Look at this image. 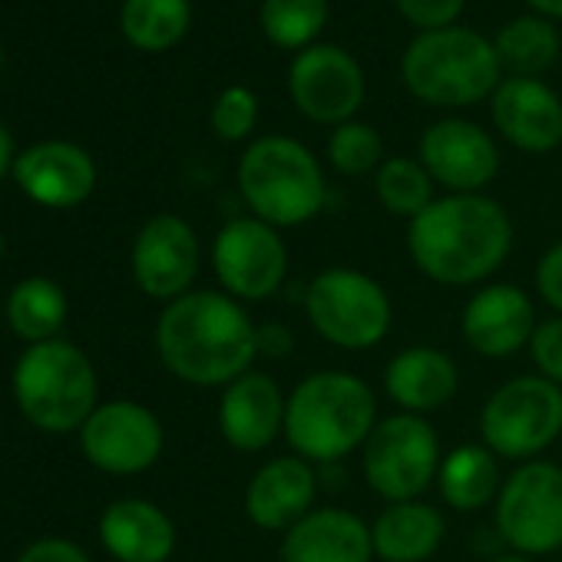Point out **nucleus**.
<instances>
[{
	"instance_id": "nucleus-1",
	"label": "nucleus",
	"mask_w": 562,
	"mask_h": 562,
	"mask_svg": "<svg viewBox=\"0 0 562 562\" xmlns=\"http://www.w3.org/2000/svg\"><path fill=\"white\" fill-rule=\"evenodd\" d=\"M407 251L417 271L447 289H473L493 278L513 251V218L476 195H440L407 225Z\"/></svg>"
},
{
	"instance_id": "nucleus-2",
	"label": "nucleus",
	"mask_w": 562,
	"mask_h": 562,
	"mask_svg": "<svg viewBox=\"0 0 562 562\" xmlns=\"http://www.w3.org/2000/svg\"><path fill=\"white\" fill-rule=\"evenodd\" d=\"M156 351L172 378L192 387H228L258 358V328L225 292H189L156 322Z\"/></svg>"
},
{
	"instance_id": "nucleus-3",
	"label": "nucleus",
	"mask_w": 562,
	"mask_h": 562,
	"mask_svg": "<svg viewBox=\"0 0 562 562\" xmlns=\"http://www.w3.org/2000/svg\"><path fill=\"white\" fill-rule=\"evenodd\" d=\"M378 427L371 384L348 371H315L295 384L285 411V440L308 463H341Z\"/></svg>"
},
{
	"instance_id": "nucleus-4",
	"label": "nucleus",
	"mask_w": 562,
	"mask_h": 562,
	"mask_svg": "<svg viewBox=\"0 0 562 562\" xmlns=\"http://www.w3.org/2000/svg\"><path fill=\"white\" fill-rule=\"evenodd\" d=\"M238 192L248 212L278 232L308 225L328 202L318 156L292 136H261L241 153Z\"/></svg>"
},
{
	"instance_id": "nucleus-5",
	"label": "nucleus",
	"mask_w": 562,
	"mask_h": 562,
	"mask_svg": "<svg viewBox=\"0 0 562 562\" xmlns=\"http://www.w3.org/2000/svg\"><path fill=\"white\" fill-rule=\"evenodd\" d=\"M401 80L427 106L463 110L490 100L503 80L493 41L470 27L417 34L401 57Z\"/></svg>"
},
{
	"instance_id": "nucleus-6",
	"label": "nucleus",
	"mask_w": 562,
	"mask_h": 562,
	"mask_svg": "<svg viewBox=\"0 0 562 562\" xmlns=\"http://www.w3.org/2000/svg\"><path fill=\"white\" fill-rule=\"evenodd\" d=\"M100 381L90 358L70 341L31 345L14 368V397L21 414L47 430L70 434L80 430L97 404Z\"/></svg>"
},
{
	"instance_id": "nucleus-7",
	"label": "nucleus",
	"mask_w": 562,
	"mask_h": 562,
	"mask_svg": "<svg viewBox=\"0 0 562 562\" xmlns=\"http://www.w3.org/2000/svg\"><path fill=\"white\" fill-rule=\"evenodd\" d=\"M305 315L322 341L341 351H371L387 338L394 305L381 281L358 268L335 265L308 285Z\"/></svg>"
},
{
	"instance_id": "nucleus-8",
	"label": "nucleus",
	"mask_w": 562,
	"mask_h": 562,
	"mask_svg": "<svg viewBox=\"0 0 562 562\" xmlns=\"http://www.w3.org/2000/svg\"><path fill=\"white\" fill-rule=\"evenodd\" d=\"M562 434V387L539 374L499 384L480 411V443L499 460H539Z\"/></svg>"
},
{
	"instance_id": "nucleus-9",
	"label": "nucleus",
	"mask_w": 562,
	"mask_h": 562,
	"mask_svg": "<svg viewBox=\"0 0 562 562\" xmlns=\"http://www.w3.org/2000/svg\"><path fill=\"white\" fill-rule=\"evenodd\" d=\"M440 437L417 414H394L378 420L361 447V473L371 493L387 503L424 499L440 473Z\"/></svg>"
},
{
	"instance_id": "nucleus-10",
	"label": "nucleus",
	"mask_w": 562,
	"mask_h": 562,
	"mask_svg": "<svg viewBox=\"0 0 562 562\" xmlns=\"http://www.w3.org/2000/svg\"><path fill=\"white\" fill-rule=\"evenodd\" d=\"M499 539L519 555H549L562 549V467L552 460L519 463L493 503Z\"/></svg>"
},
{
	"instance_id": "nucleus-11",
	"label": "nucleus",
	"mask_w": 562,
	"mask_h": 562,
	"mask_svg": "<svg viewBox=\"0 0 562 562\" xmlns=\"http://www.w3.org/2000/svg\"><path fill=\"white\" fill-rule=\"evenodd\" d=\"M212 268L235 302H265L289 278V245L281 232L255 215L228 218L212 241Z\"/></svg>"
},
{
	"instance_id": "nucleus-12",
	"label": "nucleus",
	"mask_w": 562,
	"mask_h": 562,
	"mask_svg": "<svg viewBox=\"0 0 562 562\" xmlns=\"http://www.w3.org/2000/svg\"><path fill=\"white\" fill-rule=\"evenodd\" d=\"M364 90L368 83L361 64L335 44H315L295 54L289 67V97L312 123H351L364 103Z\"/></svg>"
},
{
	"instance_id": "nucleus-13",
	"label": "nucleus",
	"mask_w": 562,
	"mask_h": 562,
	"mask_svg": "<svg viewBox=\"0 0 562 562\" xmlns=\"http://www.w3.org/2000/svg\"><path fill=\"white\" fill-rule=\"evenodd\" d=\"M162 424L136 401H106L80 427L83 457L113 476H133L149 470L162 457Z\"/></svg>"
},
{
	"instance_id": "nucleus-14",
	"label": "nucleus",
	"mask_w": 562,
	"mask_h": 562,
	"mask_svg": "<svg viewBox=\"0 0 562 562\" xmlns=\"http://www.w3.org/2000/svg\"><path fill=\"white\" fill-rule=\"evenodd\" d=\"M202 248L195 228L172 212L153 215L133 241V278L143 295L176 302L192 292Z\"/></svg>"
},
{
	"instance_id": "nucleus-15",
	"label": "nucleus",
	"mask_w": 562,
	"mask_h": 562,
	"mask_svg": "<svg viewBox=\"0 0 562 562\" xmlns=\"http://www.w3.org/2000/svg\"><path fill=\"white\" fill-rule=\"evenodd\" d=\"M417 159L447 195H476L499 172L496 139L470 120H437L424 130Z\"/></svg>"
},
{
	"instance_id": "nucleus-16",
	"label": "nucleus",
	"mask_w": 562,
	"mask_h": 562,
	"mask_svg": "<svg viewBox=\"0 0 562 562\" xmlns=\"http://www.w3.org/2000/svg\"><path fill=\"white\" fill-rule=\"evenodd\" d=\"M536 328L539 322L529 292L509 281L476 289L460 315V335L467 348L490 361H503L529 348Z\"/></svg>"
},
{
	"instance_id": "nucleus-17",
	"label": "nucleus",
	"mask_w": 562,
	"mask_h": 562,
	"mask_svg": "<svg viewBox=\"0 0 562 562\" xmlns=\"http://www.w3.org/2000/svg\"><path fill=\"white\" fill-rule=\"evenodd\" d=\"M496 133L519 153L546 156L562 143V100L539 77H506L490 97Z\"/></svg>"
},
{
	"instance_id": "nucleus-18",
	"label": "nucleus",
	"mask_w": 562,
	"mask_h": 562,
	"mask_svg": "<svg viewBox=\"0 0 562 562\" xmlns=\"http://www.w3.org/2000/svg\"><path fill=\"white\" fill-rule=\"evenodd\" d=\"M289 394H281L274 378L245 371L218 397V430L238 453H261L285 434Z\"/></svg>"
},
{
	"instance_id": "nucleus-19",
	"label": "nucleus",
	"mask_w": 562,
	"mask_h": 562,
	"mask_svg": "<svg viewBox=\"0 0 562 562\" xmlns=\"http://www.w3.org/2000/svg\"><path fill=\"white\" fill-rule=\"evenodd\" d=\"M318 470L299 453L271 457L245 486V516L265 532H289L302 516L315 509Z\"/></svg>"
},
{
	"instance_id": "nucleus-20",
	"label": "nucleus",
	"mask_w": 562,
	"mask_h": 562,
	"mask_svg": "<svg viewBox=\"0 0 562 562\" xmlns=\"http://www.w3.org/2000/svg\"><path fill=\"white\" fill-rule=\"evenodd\" d=\"M18 186L47 209H74L97 189L93 156L67 139H50L24 149L14 162Z\"/></svg>"
},
{
	"instance_id": "nucleus-21",
	"label": "nucleus",
	"mask_w": 562,
	"mask_h": 562,
	"mask_svg": "<svg viewBox=\"0 0 562 562\" xmlns=\"http://www.w3.org/2000/svg\"><path fill=\"white\" fill-rule=\"evenodd\" d=\"M281 562H374L371 522L341 506H315L281 532Z\"/></svg>"
},
{
	"instance_id": "nucleus-22",
	"label": "nucleus",
	"mask_w": 562,
	"mask_h": 562,
	"mask_svg": "<svg viewBox=\"0 0 562 562\" xmlns=\"http://www.w3.org/2000/svg\"><path fill=\"white\" fill-rule=\"evenodd\" d=\"M384 391L401 407V414L427 417L447 407L460 391V368L457 361L427 345H414L397 351L384 368Z\"/></svg>"
},
{
	"instance_id": "nucleus-23",
	"label": "nucleus",
	"mask_w": 562,
	"mask_h": 562,
	"mask_svg": "<svg viewBox=\"0 0 562 562\" xmlns=\"http://www.w3.org/2000/svg\"><path fill=\"white\" fill-rule=\"evenodd\" d=\"M103 549L116 562H169L176 552V526L162 506L130 496L106 506L100 516Z\"/></svg>"
},
{
	"instance_id": "nucleus-24",
	"label": "nucleus",
	"mask_w": 562,
	"mask_h": 562,
	"mask_svg": "<svg viewBox=\"0 0 562 562\" xmlns=\"http://www.w3.org/2000/svg\"><path fill=\"white\" fill-rule=\"evenodd\" d=\"M371 536L381 562H427L447 536V519L427 499L387 503L371 522Z\"/></svg>"
},
{
	"instance_id": "nucleus-25",
	"label": "nucleus",
	"mask_w": 562,
	"mask_h": 562,
	"mask_svg": "<svg viewBox=\"0 0 562 562\" xmlns=\"http://www.w3.org/2000/svg\"><path fill=\"white\" fill-rule=\"evenodd\" d=\"M503 460L486 443H460L440 460L437 486L450 509L476 513L493 506L503 486Z\"/></svg>"
},
{
	"instance_id": "nucleus-26",
	"label": "nucleus",
	"mask_w": 562,
	"mask_h": 562,
	"mask_svg": "<svg viewBox=\"0 0 562 562\" xmlns=\"http://www.w3.org/2000/svg\"><path fill=\"white\" fill-rule=\"evenodd\" d=\"M493 50L509 77H539L559 60L562 41L552 21L539 14H522L496 31Z\"/></svg>"
},
{
	"instance_id": "nucleus-27",
	"label": "nucleus",
	"mask_w": 562,
	"mask_h": 562,
	"mask_svg": "<svg viewBox=\"0 0 562 562\" xmlns=\"http://www.w3.org/2000/svg\"><path fill=\"white\" fill-rule=\"evenodd\" d=\"M67 295L50 278H27L8 299V325L18 338L31 345L54 341L67 322Z\"/></svg>"
},
{
	"instance_id": "nucleus-28",
	"label": "nucleus",
	"mask_w": 562,
	"mask_h": 562,
	"mask_svg": "<svg viewBox=\"0 0 562 562\" xmlns=\"http://www.w3.org/2000/svg\"><path fill=\"white\" fill-rule=\"evenodd\" d=\"M192 24L189 0H126L120 27L136 50L162 54L176 47Z\"/></svg>"
},
{
	"instance_id": "nucleus-29",
	"label": "nucleus",
	"mask_w": 562,
	"mask_h": 562,
	"mask_svg": "<svg viewBox=\"0 0 562 562\" xmlns=\"http://www.w3.org/2000/svg\"><path fill=\"white\" fill-rule=\"evenodd\" d=\"M261 34L278 50H308L328 24V0H261Z\"/></svg>"
},
{
	"instance_id": "nucleus-30",
	"label": "nucleus",
	"mask_w": 562,
	"mask_h": 562,
	"mask_svg": "<svg viewBox=\"0 0 562 562\" xmlns=\"http://www.w3.org/2000/svg\"><path fill=\"white\" fill-rule=\"evenodd\" d=\"M374 192H378V202L391 215L411 222L437 199V182L430 179V172L424 169L420 159L391 156L374 172Z\"/></svg>"
},
{
	"instance_id": "nucleus-31",
	"label": "nucleus",
	"mask_w": 562,
	"mask_h": 562,
	"mask_svg": "<svg viewBox=\"0 0 562 562\" xmlns=\"http://www.w3.org/2000/svg\"><path fill=\"white\" fill-rule=\"evenodd\" d=\"M328 162L341 176H368L384 162V139L368 123H341L328 136Z\"/></svg>"
},
{
	"instance_id": "nucleus-32",
	"label": "nucleus",
	"mask_w": 562,
	"mask_h": 562,
	"mask_svg": "<svg viewBox=\"0 0 562 562\" xmlns=\"http://www.w3.org/2000/svg\"><path fill=\"white\" fill-rule=\"evenodd\" d=\"M212 133L225 143H241L258 126V97L248 87H225L212 103Z\"/></svg>"
},
{
	"instance_id": "nucleus-33",
	"label": "nucleus",
	"mask_w": 562,
	"mask_h": 562,
	"mask_svg": "<svg viewBox=\"0 0 562 562\" xmlns=\"http://www.w3.org/2000/svg\"><path fill=\"white\" fill-rule=\"evenodd\" d=\"M526 351L536 364V374L562 387V318L559 315L549 322H539Z\"/></svg>"
},
{
	"instance_id": "nucleus-34",
	"label": "nucleus",
	"mask_w": 562,
	"mask_h": 562,
	"mask_svg": "<svg viewBox=\"0 0 562 562\" xmlns=\"http://www.w3.org/2000/svg\"><path fill=\"white\" fill-rule=\"evenodd\" d=\"M467 0H394V8L407 24H414L420 34L457 27V18L463 14Z\"/></svg>"
},
{
	"instance_id": "nucleus-35",
	"label": "nucleus",
	"mask_w": 562,
	"mask_h": 562,
	"mask_svg": "<svg viewBox=\"0 0 562 562\" xmlns=\"http://www.w3.org/2000/svg\"><path fill=\"white\" fill-rule=\"evenodd\" d=\"M536 295L562 318V241L549 245L536 265Z\"/></svg>"
},
{
	"instance_id": "nucleus-36",
	"label": "nucleus",
	"mask_w": 562,
	"mask_h": 562,
	"mask_svg": "<svg viewBox=\"0 0 562 562\" xmlns=\"http://www.w3.org/2000/svg\"><path fill=\"white\" fill-rule=\"evenodd\" d=\"M18 562H90V555L70 539H41L27 546Z\"/></svg>"
},
{
	"instance_id": "nucleus-37",
	"label": "nucleus",
	"mask_w": 562,
	"mask_h": 562,
	"mask_svg": "<svg viewBox=\"0 0 562 562\" xmlns=\"http://www.w3.org/2000/svg\"><path fill=\"white\" fill-rule=\"evenodd\" d=\"M292 348V335L281 328V325H271V328H258V355H271V358H281Z\"/></svg>"
},
{
	"instance_id": "nucleus-38",
	"label": "nucleus",
	"mask_w": 562,
	"mask_h": 562,
	"mask_svg": "<svg viewBox=\"0 0 562 562\" xmlns=\"http://www.w3.org/2000/svg\"><path fill=\"white\" fill-rule=\"evenodd\" d=\"M532 8V14L546 18V21H562V0H526Z\"/></svg>"
},
{
	"instance_id": "nucleus-39",
	"label": "nucleus",
	"mask_w": 562,
	"mask_h": 562,
	"mask_svg": "<svg viewBox=\"0 0 562 562\" xmlns=\"http://www.w3.org/2000/svg\"><path fill=\"white\" fill-rule=\"evenodd\" d=\"M11 166H14V146H11V133L4 130V123H0V176H4Z\"/></svg>"
},
{
	"instance_id": "nucleus-40",
	"label": "nucleus",
	"mask_w": 562,
	"mask_h": 562,
	"mask_svg": "<svg viewBox=\"0 0 562 562\" xmlns=\"http://www.w3.org/2000/svg\"><path fill=\"white\" fill-rule=\"evenodd\" d=\"M493 562H532L529 555H519V552H509V555H499V559H493Z\"/></svg>"
}]
</instances>
